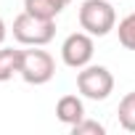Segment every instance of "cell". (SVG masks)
Masks as SVG:
<instances>
[{
  "label": "cell",
  "mask_w": 135,
  "mask_h": 135,
  "mask_svg": "<svg viewBox=\"0 0 135 135\" xmlns=\"http://www.w3.org/2000/svg\"><path fill=\"white\" fill-rule=\"evenodd\" d=\"M72 135H106V127L98 119H80L77 124H72Z\"/></svg>",
  "instance_id": "11"
},
{
  "label": "cell",
  "mask_w": 135,
  "mask_h": 135,
  "mask_svg": "<svg viewBox=\"0 0 135 135\" xmlns=\"http://www.w3.org/2000/svg\"><path fill=\"white\" fill-rule=\"evenodd\" d=\"M56 117L66 127H72L80 119H85V101H82V95H72V93L61 95L58 103H56Z\"/></svg>",
  "instance_id": "6"
},
{
  "label": "cell",
  "mask_w": 135,
  "mask_h": 135,
  "mask_svg": "<svg viewBox=\"0 0 135 135\" xmlns=\"http://www.w3.org/2000/svg\"><path fill=\"white\" fill-rule=\"evenodd\" d=\"M6 37H8V27H6V21L0 19V45L6 42Z\"/></svg>",
  "instance_id": "12"
},
{
  "label": "cell",
  "mask_w": 135,
  "mask_h": 135,
  "mask_svg": "<svg viewBox=\"0 0 135 135\" xmlns=\"http://www.w3.org/2000/svg\"><path fill=\"white\" fill-rule=\"evenodd\" d=\"M21 66V50L0 45V82H8L13 74H19Z\"/></svg>",
  "instance_id": "7"
},
{
  "label": "cell",
  "mask_w": 135,
  "mask_h": 135,
  "mask_svg": "<svg viewBox=\"0 0 135 135\" xmlns=\"http://www.w3.org/2000/svg\"><path fill=\"white\" fill-rule=\"evenodd\" d=\"M77 90L88 101H106L114 93V74L101 64H88L77 69Z\"/></svg>",
  "instance_id": "4"
},
{
  "label": "cell",
  "mask_w": 135,
  "mask_h": 135,
  "mask_svg": "<svg viewBox=\"0 0 135 135\" xmlns=\"http://www.w3.org/2000/svg\"><path fill=\"white\" fill-rule=\"evenodd\" d=\"M53 3H56V6H58V8H61V11H64V8H66V6H69V3H72V0H53Z\"/></svg>",
  "instance_id": "13"
},
{
  "label": "cell",
  "mask_w": 135,
  "mask_h": 135,
  "mask_svg": "<svg viewBox=\"0 0 135 135\" xmlns=\"http://www.w3.org/2000/svg\"><path fill=\"white\" fill-rule=\"evenodd\" d=\"M93 53H95V42H93V35H88L85 29L82 32H72L61 42V61L69 66V69H82L93 61Z\"/></svg>",
  "instance_id": "5"
},
{
  "label": "cell",
  "mask_w": 135,
  "mask_h": 135,
  "mask_svg": "<svg viewBox=\"0 0 135 135\" xmlns=\"http://www.w3.org/2000/svg\"><path fill=\"white\" fill-rule=\"evenodd\" d=\"M11 32L21 45H48L56 37V19H40V16L21 11L13 19Z\"/></svg>",
  "instance_id": "3"
},
{
  "label": "cell",
  "mask_w": 135,
  "mask_h": 135,
  "mask_svg": "<svg viewBox=\"0 0 135 135\" xmlns=\"http://www.w3.org/2000/svg\"><path fill=\"white\" fill-rule=\"evenodd\" d=\"M19 77L27 85H48L56 77V58L42 50V45H27V50H21Z\"/></svg>",
  "instance_id": "1"
},
{
  "label": "cell",
  "mask_w": 135,
  "mask_h": 135,
  "mask_svg": "<svg viewBox=\"0 0 135 135\" xmlns=\"http://www.w3.org/2000/svg\"><path fill=\"white\" fill-rule=\"evenodd\" d=\"M24 11L40 19H56L61 13V8L53 3V0H24Z\"/></svg>",
  "instance_id": "9"
},
{
  "label": "cell",
  "mask_w": 135,
  "mask_h": 135,
  "mask_svg": "<svg viewBox=\"0 0 135 135\" xmlns=\"http://www.w3.org/2000/svg\"><path fill=\"white\" fill-rule=\"evenodd\" d=\"M77 16H80V27L93 37H106L117 29V11L111 0H85Z\"/></svg>",
  "instance_id": "2"
},
{
  "label": "cell",
  "mask_w": 135,
  "mask_h": 135,
  "mask_svg": "<svg viewBox=\"0 0 135 135\" xmlns=\"http://www.w3.org/2000/svg\"><path fill=\"white\" fill-rule=\"evenodd\" d=\"M117 119H119L122 130L135 132V90L127 93V95L119 101V106H117Z\"/></svg>",
  "instance_id": "8"
},
{
  "label": "cell",
  "mask_w": 135,
  "mask_h": 135,
  "mask_svg": "<svg viewBox=\"0 0 135 135\" xmlns=\"http://www.w3.org/2000/svg\"><path fill=\"white\" fill-rule=\"evenodd\" d=\"M117 37H119V45H122V48L135 50V11L127 13V16L117 24Z\"/></svg>",
  "instance_id": "10"
}]
</instances>
